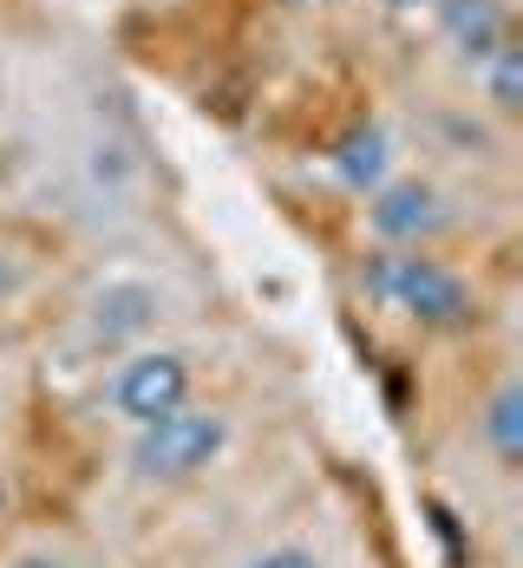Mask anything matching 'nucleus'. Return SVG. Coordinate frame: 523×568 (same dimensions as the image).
<instances>
[{
    "label": "nucleus",
    "mask_w": 523,
    "mask_h": 568,
    "mask_svg": "<svg viewBox=\"0 0 523 568\" xmlns=\"http://www.w3.org/2000/svg\"><path fill=\"white\" fill-rule=\"evenodd\" d=\"M366 223H373L380 242L412 248V242H425V235L445 229V210H439V190H432V183H380Z\"/></svg>",
    "instance_id": "20e7f679"
},
{
    "label": "nucleus",
    "mask_w": 523,
    "mask_h": 568,
    "mask_svg": "<svg viewBox=\"0 0 523 568\" xmlns=\"http://www.w3.org/2000/svg\"><path fill=\"white\" fill-rule=\"evenodd\" d=\"M223 452H230V418L223 412H203V405H177L164 418L138 425L131 470L144 484H190V477H203Z\"/></svg>",
    "instance_id": "f03ea898"
},
{
    "label": "nucleus",
    "mask_w": 523,
    "mask_h": 568,
    "mask_svg": "<svg viewBox=\"0 0 523 568\" xmlns=\"http://www.w3.org/2000/svg\"><path fill=\"white\" fill-rule=\"evenodd\" d=\"M360 287H366V301H380L386 314H400L412 327H432V334H459V327L477 321L471 287L459 282L452 268H439V262H425V255H406V248L366 255Z\"/></svg>",
    "instance_id": "f257e3e1"
},
{
    "label": "nucleus",
    "mask_w": 523,
    "mask_h": 568,
    "mask_svg": "<svg viewBox=\"0 0 523 568\" xmlns=\"http://www.w3.org/2000/svg\"><path fill=\"white\" fill-rule=\"evenodd\" d=\"M484 92H491V105H497L504 118L523 112V53L511 47V40L484 59Z\"/></svg>",
    "instance_id": "1a4fd4ad"
},
{
    "label": "nucleus",
    "mask_w": 523,
    "mask_h": 568,
    "mask_svg": "<svg viewBox=\"0 0 523 568\" xmlns=\"http://www.w3.org/2000/svg\"><path fill=\"white\" fill-rule=\"evenodd\" d=\"M439 20H445L452 47H459L471 65H484V59L511 40V13H504V0H439Z\"/></svg>",
    "instance_id": "39448f33"
},
{
    "label": "nucleus",
    "mask_w": 523,
    "mask_h": 568,
    "mask_svg": "<svg viewBox=\"0 0 523 568\" xmlns=\"http://www.w3.org/2000/svg\"><path fill=\"white\" fill-rule=\"evenodd\" d=\"M177 405H190V366L177 353H131L112 379V412L124 425H151Z\"/></svg>",
    "instance_id": "7ed1b4c3"
},
{
    "label": "nucleus",
    "mask_w": 523,
    "mask_h": 568,
    "mask_svg": "<svg viewBox=\"0 0 523 568\" xmlns=\"http://www.w3.org/2000/svg\"><path fill=\"white\" fill-rule=\"evenodd\" d=\"M7 568H66V562H53V556H13Z\"/></svg>",
    "instance_id": "9b49d317"
},
{
    "label": "nucleus",
    "mask_w": 523,
    "mask_h": 568,
    "mask_svg": "<svg viewBox=\"0 0 523 568\" xmlns=\"http://www.w3.org/2000/svg\"><path fill=\"white\" fill-rule=\"evenodd\" d=\"M0 510H7V484H0Z\"/></svg>",
    "instance_id": "f8f14e48"
},
{
    "label": "nucleus",
    "mask_w": 523,
    "mask_h": 568,
    "mask_svg": "<svg viewBox=\"0 0 523 568\" xmlns=\"http://www.w3.org/2000/svg\"><path fill=\"white\" fill-rule=\"evenodd\" d=\"M151 314H158V301H151V287H105V301H99V341H124V334H138V327H151Z\"/></svg>",
    "instance_id": "6e6552de"
},
{
    "label": "nucleus",
    "mask_w": 523,
    "mask_h": 568,
    "mask_svg": "<svg viewBox=\"0 0 523 568\" xmlns=\"http://www.w3.org/2000/svg\"><path fill=\"white\" fill-rule=\"evenodd\" d=\"M386 171H393V144H386L380 124H360V131H348V138L334 144V176H341L348 190H380Z\"/></svg>",
    "instance_id": "423d86ee"
},
{
    "label": "nucleus",
    "mask_w": 523,
    "mask_h": 568,
    "mask_svg": "<svg viewBox=\"0 0 523 568\" xmlns=\"http://www.w3.org/2000/svg\"><path fill=\"white\" fill-rule=\"evenodd\" d=\"M484 452L497 457L504 470L523 464V393L517 386H497L491 405H484Z\"/></svg>",
    "instance_id": "0eeeda50"
},
{
    "label": "nucleus",
    "mask_w": 523,
    "mask_h": 568,
    "mask_svg": "<svg viewBox=\"0 0 523 568\" xmlns=\"http://www.w3.org/2000/svg\"><path fill=\"white\" fill-rule=\"evenodd\" d=\"M249 568H328V562L314 549H301V542H275V549H262Z\"/></svg>",
    "instance_id": "9d476101"
}]
</instances>
